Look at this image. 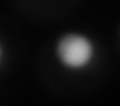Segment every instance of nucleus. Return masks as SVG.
I'll return each instance as SVG.
<instances>
[{"instance_id": "f257e3e1", "label": "nucleus", "mask_w": 120, "mask_h": 106, "mask_svg": "<svg viewBox=\"0 0 120 106\" xmlns=\"http://www.w3.org/2000/svg\"><path fill=\"white\" fill-rule=\"evenodd\" d=\"M96 56L94 42L80 32H70L60 36L56 42V58L62 66L70 70H80L86 68Z\"/></svg>"}, {"instance_id": "f03ea898", "label": "nucleus", "mask_w": 120, "mask_h": 106, "mask_svg": "<svg viewBox=\"0 0 120 106\" xmlns=\"http://www.w3.org/2000/svg\"><path fill=\"white\" fill-rule=\"evenodd\" d=\"M2 56H4V48H2V42H0V62H2Z\"/></svg>"}]
</instances>
